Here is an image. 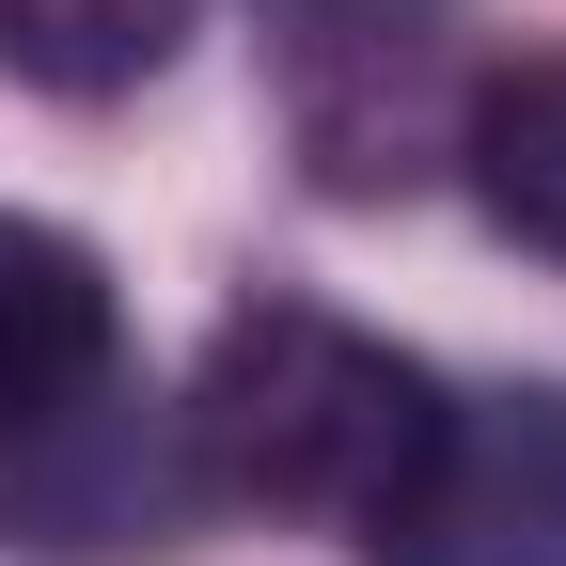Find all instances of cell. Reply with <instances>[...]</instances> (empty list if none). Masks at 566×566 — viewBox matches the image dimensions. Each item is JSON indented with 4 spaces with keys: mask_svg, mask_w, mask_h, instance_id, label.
I'll return each mask as SVG.
<instances>
[{
    "mask_svg": "<svg viewBox=\"0 0 566 566\" xmlns=\"http://www.w3.org/2000/svg\"><path fill=\"white\" fill-rule=\"evenodd\" d=\"M111 268L63 237V221H17L0 205V472L48 457V441H80V424L111 409Z\"/></svg>",
    "mask_w": 566,
    "mask_h": 566,
    "instance_id": "277c9868",
    "label": "cell"
},
{
    "mask_svg": "<svg viewBox=\"0 0 566 566\" xmlns=\"http://www.w3.org/2000/svg\"><path fill=\"white\" fill-rule=\"evenodd\" d=\"M205 0H0V80H32V95H142L158 63L189 48Z\"/></svg>",
    "mask_w": 566,
    "mask_h": 566,
    "instance_id": "8992f818",
    "label": "cell"
},
{
    "mask_svg": "<svg viewBox=\"0 0 566 566\" xmlns=\"http://www.w3.org/2000/svg\"><path fill=\"white\" fill-rule=\"evenodd\" d=\"M174 424H189V472L221 488V504L346 535V551L394 566L424 472H441L457 394L424 363H394L378 331L315 315V300H252V315H221V346H205V378H189Z\"/></svg>",
    "mask_w": 566,
    "mask_h": 566,
    "instance_id": "6da1fadb",
    "label": "cell"
},
{
    "mask_svg": "<svg viewBox=\"0 0 566 566\" xmlns=\"http://www.w3.org/2000/svg\"><path fill=\"white\" fill-rule=\"evenodd\" d=\"M457 158H472V189H488V221L566 268V48L504 63V80L457 111Z\"/></svg>",
    "mask_w": 566,
    "mask_h": 566,
    "instance_id": "5b68a950",
    "label": "cell"
},
{
    "mask_svg": "<svg viewBox=\"0 0 566 566\" xmlns=\"http://www.w3.org/2000/svg\"><path fill=\"white\" fill-rule=\"evenodd\" d=\"M268 80L315 189H409L457 142V0H268Z\"/></svg>",
    "mask_w": 566,
    "mask_h": 566,
    "instance_id": "7a4b0ae2",
    "label": "cell"
},
{
    "mask_svg": "<svg viewBox=\"0 0 566 566\" xmlns=\"http://www.w3.org/2000/svg\"><path fill=\"white\" fill-rule=\"evenodd\" d=\"M394 566H566V394H457Z\"/></svg>",
    "mask_w": 566,
    "mask_h": 566,
    "instance_id": "3957f363",
    "label": "cell"
}]
</instances>
